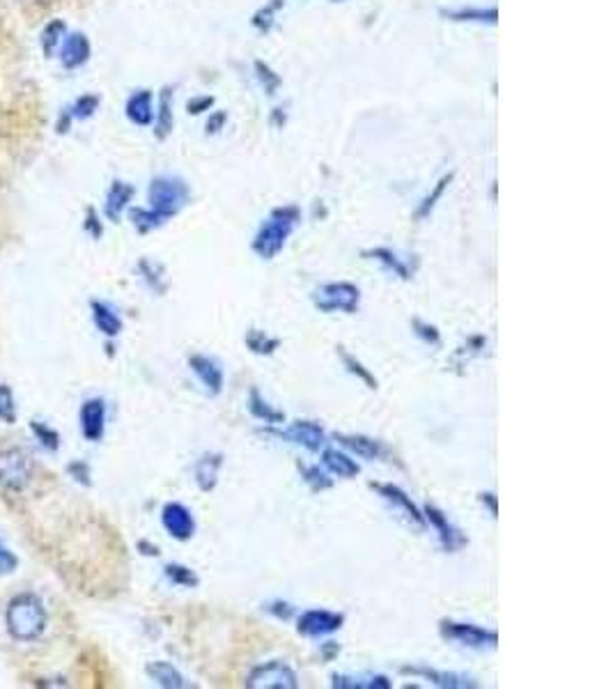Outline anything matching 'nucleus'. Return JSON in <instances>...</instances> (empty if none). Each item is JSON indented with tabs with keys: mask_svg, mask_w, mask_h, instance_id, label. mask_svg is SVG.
I'll list each match as a JSON object with an SVG mask.
<instances>
[{
	"mask_svg": "<svg viewBox=\"0 0 613 689\" xmlns=\"http://www.w3.org/2000/svg\"><path fill=\"white\" fill-rule=\"evenodd\" d=\"M48 625V611L37 593H19L5 609V627L14 642H37Z\"/></svg>",
	"mask_w": 613,
	"mask_h": 689,
	"instance_id": "obj_1",
	"label": "nucleus"
},
{
	"mask_svg": "<svg viewBox=\"0 0 613 689\" xmlns=\"http://www.w3.org/2000/svg\"><path fill=\"white\" fill-rule=\"evenodd\" d=\"M299 221H301V210L297 205H283V208L271 210V214L258 227V233H255V237L250 242L253 253L258 255L260 260H267V263L278 258V253L286 248V244L292 237Z\"/></svg>",
	"mask_w": 613,
	"mask_h": 689,
	"instance_id": "obj_2",
	"label": "nucleus"
},
{
	"mask_svg": "<svg viewBox=\"0 0 613 689\" xmlns=\"http://www.w3.org/2000/svg\"><path fill=\"white\" fill-rule=\"evenodd\" d=\"M191 200V189L189 185L182 180V177H172V175H159L155 180L149 182L147 189V202L149 210L157 212L166 223L180 214Z\"/></svg>",
	"mask_w": 613,
	"mask_h": 689,
	"instance_id": "obj_3",
	"label": "nucleus"
},
{
	"mask_svg": "<svg viewBox=\"0 0 613 689\" xmlns=\"http://www.w3.org/2000/svg\"><path fill=\"white\" fill-rule=\"evenodd\" d=\"M313 305L324 315H354L361 309V288L349 284V280H338V284H324L313 295Z\"/></svg>",
	"mask_w": 613,
	"mask_h": 689,
	"instance_id": "obj_4",
	"label": "nucleus"
},
{
	"mask_svg": "<svg viewBox=\"0 0 613 689\" xmlns=\"http://www.w3.org/2000/svg\"><path fill=\"white\" fill-rule=\"evenodd\" d=\"M263 435L276 437L280 442H288L294 446H301L309 453H320L324 446H328V435L326 430L322 427V423L317 421H309V419H297L292 421L288 427H263Z\"/></svg>",
	"mask_w": 613,
	"mask_h": 689,
	"instance_id": "obj_5",
	"label": "nucleus"
},
{
	"mask_svg": "<svg viewBox=\"0 0 613 689\" xmlns=\"http://www.w3.org/2000/svg\"><path fill=\"white\" fill-rule=\"evenodd\" d=\"M33 457L23 448H8L0 453V490L19 494L33 480Z\"/></svg>",
	"mask_w": 613,
	"mask_h": 689,
	"instance_id": "obj_6",
	"label": "nucleus"
},
{
	"mask_svg": "<svg viewBox=\"0 0 613 689\" xmlns=\"http://www.w3.org/2000/svg\"><path fill=\"white\" fill-rule=\"evenodd\" d=\"M439 632L446 642H453L469 651H488L499 646V632L490 627H480L476 623H462L444 619L439 623Z\"/></svg>",
	"mask_w": 613,
	"mask_h": 689,
	"instance_id": "obj_7",
	"label": "nucleus"
},
{
	"mask_svg": "<svg viewBox=\"0 0 613 689\" xmlns=\"http://www.w3.org/2000/svg\"><path fill=\"white\" fill-rule=\"evenodd\" d=\"M248 689H297L299 676L286 659H269L253 667L244 680Z\"/></svg>",
	"mask_w": 613,
	"mask_h": 689,
	"instance_id": "obj_8",
	"label": "nucleus"
},
{
	"mask_svg": "<svg viewBox=\"0 0 613 689\" xmlns=\"http://www.w3.org/2000/svg\"><path fill=\"white\" fill-rule=\"evenodd\" d=\"M345 625V614L331 609H305L297 616V634L305 640H324L341 632Z\"/></svg>",
	"mask_w": 613,
	"mask_h": 689,
	"instance_id": "obj_9",
	"label": "nucleus"
},
{
	"mask_svg": "<svg viewBox=\"0 0 613 689\" xmlns=\"http://www.w3.org/2000/svg\"><path fill=\"white\" fill-rule=\"evenodd\" d=\"M423 515H425L427 529H432L434 533H437V541H439V545H442V549L446 554H457V552H462L469 545V538L462 533V529H457L439 505L425 503L423 505Z\"/></svg>",
	"mask_w": 613,
	"mask_h": 689,
	"instance_id": "obj_10",
	"label": "nucleus"
},
{
	"mask_svg": "<svg viewBox=\"0 0 613 689\" xmlns=\"http://www.w3.org/2000/svg\"><path fill=\"white\" fill-rule=\"evenodd\" d=\"M370 488L381 497V501H387L395 513H400L409 524L425 531L427 529V522H425V515H423V508L414 503V499L409 497L400 485L395 482H370Z\"/></svg>",
	"mask_w": 613,
	"mask_h": 689,
	"instance_id": "obj_11",
	"label": "nucleus"
},
{
	"mask_svg": "<svg viewBox=\"0 0 613 689\" xmlns=\"http://www.w3.org/2000/svg\"><path fill=\"white\" fill-rule=\"evenodd\" d=\"M161 526L177 543H189L198 529L193 513L180 501H168L161 508Z\"/></svg>",
	"mask_w": 613,
	"mask_h": 689,
	"instance_id": "obj_12",
	"label": "nucleus"
},
{
	"mask_svg": "<svg viewBox=\"0 0 613 689\" xmlns=\"http://www.w3.org/2000/svg\"><path fill=\"white\" fill-rule=\"evenodd\" d=\"M189 370L198 377V381L202 385L204 393L210 398H216L223 393L225 389V370L221 366L219 359L210 354H191L189 356Z\"/></svg>",
	"mask_w": 613,
	"mask_h": 689,
	"instance_id": "obj_13",
	"label": "nucleus"
},
{
	"mask_svg": "<svg viewBox=\"0 0 613 689\" xmlns=\"http://www.w3.org/2000/svg\"><path fill=\"white\" fill-rule=\"evenodd\" d=\"M402 676H412V678H421L427 680L430 685L439 687V689H476L480 687L476 682V678L467 676V674H457V671H439L434 667H425V665H406L400 667Z\"/></svg>",
	"mask_w": 613,
	"mask_h": 689,
	"instance_id": "obj_14",
	"label": "nucleus"
},
{
	"mask_svg": "<svg viewBox=\"0 0 613 689\" xmlns=\"http://www.w3.org/2000/svg\"><path fill=\"white\" fill-rule=\"evenodd\" d=\"M334 442L345 448L349 455L368 459V463H375V459H389L391 457V448L375 437L368 435H347V432H336Z\"/></svg>",
	"mask_w": 613,
	"mask_h": 689,
	"instance_id": "obj_15",
	"label": "nucleus"
},
{
	"mask_svg": "<svg viewBox=\"0 0 613 689\" xmlns=\"http://www.w3.org/2000/svg\"><path fill=\"white\" fill-rule=\"evenodd\" d=\"M107 416H109V407L104 402V398H88L81 404L79 412V423H81V432L86 442H101L107 435Z\"/></svg>",
	"mask_w": 613,
	"mask_h": 689,
	"instance_id": "obj_16",
	"label": "nucleus"
},
{
	"mask_svg": "<svg viewBox=\"0 0 613 689\" xmlns=\"http://www.w3.org/2000/svg\"><path fill=\"white\" fill-rule=\"evenodd\" d=\"M320 465L336 478H345L352 480L361 474V465L356 463L354 455H349L345 448H336V446H324L320 451Z\"/></svg>",
	"mask_w": 613,
	"mask_h": 689,
	"instance_id": "obj_17",
	"label": "nucleus"
},
{
	"mask_svg": "<svg viewBox=\"0 0 613 689\" xmlns=\"http://www.w3.org/2000/svg\"><path fill=\"white\" fill-rule=\"evenodd\" d=\"M56 56L65 69H79L90 60L92 44L86 33H67Z\"/></svg>",
	"mask_w": 613,
	"mask_h": 689,
	"instance_id": "obj_18",
	"label": "nucleus"
},
{
	"mask_svg": "<svg viewBox=\"0 0 613 689\" xmlns=\"http://www.w3.org/2000/svg\"><path fill=\"white\" fill-rule=\"evenodd\" d=\"M246 410H248V414H250L255 421L265 423L267 427H280V425H283V423L288 421L286 412L278 410V407H274V404L260 393L258 387H250V389H248Z\"/></svg>",
	"mask_w": 613,
	"mask_h": 689,
	"instance_id": "obj_19",
	"label": "nucleus"
},
{
	"mask_svg": "<svg viewBox=\"0 0 613 689\" xmlns=\"http://www.w3.org/2000/svg\"><path fill=\"white\" fill-rule=\"evenodd\" d=\"M225 455L223 453H204L198 457V463L193 465V476L196 485L202 492H214L219 485V471L223 469Z\"/></svg>",
	"mask_w": 613,
	"mask_h": 689,
	"instance_id": "obj_20",
	"label": "nucleus"
},
{
	"mask_svg": "<svg viewBox=\"0 0 613 689\" xmlns=\"http://www.w3.org/2000/svg\"><path fill=\"white\" fill-rule=\"evenodd\" d=\"M90 313H92V322L97 326V331L104 338H118L124 329V322L120 318V313L113 309L111 303L92 299L90 301Z\"/></svg>",
	"mask_w": 613,
	"mask_h": 689,
	"instance_id": "obj_21",
	"label": "nucleus"
},
{
	"mask_svg": "<svg viewBox=\"0 0 613 689\" xmlns=\"http://www.w3.org/2000/svg\"><path fill=\"white\" fill-rule=\"evenodd\" d=\"M136 196V189L130 185V182H122V180H115L109 191H107V202H104V214L109 221L118 223L122 219V214L130 210L132 200Z\"/></svg>",
	"mask_w": 613,
	"mask_h": 689,
	"instance_id": "obj_22",
	"label": "nucleus"
},
{
	"mask_svg": "<svg viewBox=\"0 0 613 689\" xmlns=\"http://www.w3.org/2000/svg\"><path fill=\"white\" fill-rule=\"evenodd\" d=\"M124 113L136 126H149L155 122V95L149 90H136L124 104Z\"/></svg>",
	"mask_w": 613,
	"mask_h": 689,
	"instance_id": "obj_23",
	"label": "nucleus"
},
{
	"mask_svg": "<svg viewBox=\"0 0 613 689\" xmlns=\"http://www.w3.org/2000/svg\"><path fill=\"white\" fill-rule=\"evenodd\" d=\"M145 674L149 676L152 682H157L164 689H187V687H191V682L185 678V674L177 669L172 662H166V659L149 662V665L145 667Z\"/></svg>",
	"mask_w": 613,
	"mask_h": 689,
	"instance_id": "obj_24",
	"label": "nucleus"
},
{
	"mask_svg": "<svg viewBox=\"0 0 613 689\" xmlns=\"http://www.w3.org/2000/svg\"><path fill=\"white\" fill-rule=\"evenodd\" d=\"M361 255H364L366 260L379 263L381 267H384L387 271H391V274H393L395 278H400V280H412V276H414L412 267H409L395 251H391V248H387V246L368 248V251H364Z\"/></svg>",
	"mask_w": 613,
	"mask_h": 689,
	"instance_id": "obj_25",
	"label": "nucleus"
},
{
	"mask_svg": "<svg viewBox=\"0 0 613 689\" xmlns=\"http://www.w3.org/2000/svg\"><path fill=\"white\" fill-rule=\"evenodd\" d=\"M331 687L336 689H391L393 680L384 674H334L331 676Z\"/></svg>",
	"mask_w": 613,
	"mask_h": 689,
	"instance_id": "obj_26",
	"label": "nucleus"
},
{
	"mask_svg": "<svg viewBox=\"0 0 613 689\" xmlns=\"http://www.w3.org/2000/svg\"><path fill=\"white\" fill-rule=\"evenodd\" d=\"M244 345H246V349H248L250 354H255V356H274V354L278 352V347L283 345V341L271 336L269 331H265V329L250 326V329L246 331V334H244Z\"/></svg>",
	"mask_w": 613,
	"mask_h": 689,
	"instance_id": "obj_27",
	"label": "nucleus"
},
{
	"mask_svg": "<svg viewBox=\"0 0 613 689\" xmlns=\"http://www.w3.org/2000/svg\"><path fill=\"white\" fill-rule=\"evenodd\" d=\"M336 354H338V359L343 362V368H345L352 377L359 379L366 389H370V391H377V389H379V381H377V377L372 375V370L366 368L361 359H356V356H354L352 352H347V347L338 345V347H336Z\"/></svg>",
	"mask_w": 613,
	"mask_h": 689,
	"instance_id": "obj_28",
	"label": "nucleus"
},
{
	"mask_svg": "<svg viewBox=\"0 0 613 689\" xmlns=\"http://www.w3.org/2000/svg\"><path fill=\"white\" fill-rule=\"evenodd\" d=\"M136 269H138V276L143 278V284H145L152 292H155L157 297H164V295L168 292V278H166L164 265H159V263H155V260H149V258H143Z\"/></svg>",
	"mask_w": 613,
	"mask_h": 689,
	"instance_id": "obj_29",
	"label": "nucleus"
},
{
	"mask_svg": "<svg viewBox=\"0 0 613 689\" xmlns=\"http://www.w3.org/2000/svg\"><path fill=\"white\" fill-rule=\"evenodd\" d=\"M65 35H67V23H65L63 19L48 21V23L44 25V29H42V33H40L42 54H44L46 58H54V56L58 54V48H60Z\"/></svg>",
	"mask_w": 613,
	"mask_h": 689,
	"instance_id": "obj_30",
	"label": "nucleus"
},
{
	"mask_svg": "<svg viewBox=\"0 0 613 689\" xmlns=\"http://www.w3.org/2000/svg\"><path fill=\"white\" fill-rule=\"evenodd\" d=\"M152 124H155V134L159 141H164L172 132L175 118H172V90L170 88L161 90L159 107H155V122Z\"/></svg>",
	"mask_w": 613,
	"mask_h": 689,
	"instance_id": "obj_31",
	"label": "nucleus"
},
{
	"mask_svg": "<svg viewBox=\"0 0 613 689\" xmlns=\"http://www.w3.org/2000/svg\"><path fill=\"white\" fill-rule=\"evenodd\" d=\"M442 16L459 23H497L499 12L497 8H459V10H442Z\"/></svg>",
	"mask_w": 613,
	"mask_h": 689,
	"instance_id": "obj_32",
	"label": "nucleus"
},
{
	"mask_svg": "<svg viewBox=\"0 0 613 689\" xmlns=\"http://www.w3.org/2000/svg\"><path fill=\"white\" fill-rule=\"evenodd\" d=\"M297 469L301 474V480L311 488V492H324V490L334 488V476H331L322 465H303V463H299Z\"/></svg>",
	"mask_w": 613,
	"mask_h": 689,
	"instance_id": "obj_33",
	"label": "nucleus"
},
{
	"mask_svg": "<svg viewBox=\"0 0 613 689\" xmlns=\"http://www.w3.org/2000/svg\"><path fill=\"white\" fill-rule=\"evenodd\" d=\"M164 577L177 586V589H198L200 586V577L193 568L185 566V564H166L164 566Z\"/></svg>",
	"mask_w": 613,
	"mask_h": 689,
	"instance_id": "obj_34",
	"label": "nucleus"
},
{
	"mask_svg": "<svg viewBox=\"0 0 613 689\" xmlns=\"http://www.w3.org/2000/svg\"><path fill=\"white\" fill-rule=\"evenodd\" d=\"M450 182H453V173H448V175H444L442 180L434 185V189L421 200V205L416 208V212H414V219L416 221H425L432 212H434V208L439 205V200L444 198V193H446V189L450 187Z\"/></svg>",
	"mask_w": 613,
	"mask_h": 689,
	"instance_id": "obj_35",
	"label": "nucleus"
},
{
	"mask_svg": "<svg viewBox=\"0 0 613 689\" xmlns=\"http://www.w3.org/2000/svg\"><path fill=\"white\" fill-rule=\"evenodd\" d=\"M130 219L141 235H147L152 230H159L161 225H166V221L149 208H132Z\"/></svg>",
	"mask_w": 613,
	"mask_h": 689,
	"instance_id": "obj_36",
	"label": "nucleus"
},
{
	"mask_svg": "<svg viewBox=\"0 0 613 689\" xmlns=\"http://www.w3.org/2000/svg\"><path fill=\"white\" fill-rule=\"evenodd\" d=\"M31 432H33V437L40 442V446H42L44 451L56 453V451L60 448V435H58V430H54L48 423L33 421V423H31Z\"/></svg>",
	"mask_w": 613,
	"mask_h": 689,
	"instance_id": "obj_37",
	"label": "nucleus"
},
{
	"mask_svg": "<svg viewBox=\"0 0 613 689\" xmlns=\"http://www.w3.org/2000/svg\"><path fill=\"white\" fill-rule=\"evenodd\" d=\"M99 104H101V99L97 95H81L79 99H74V104L67 109L76 122V120H90L99 111Z\"/></svg>",
	"mask_w": 613,
	"mask_h": 689,
	"instance_id": "obj_38",
	"label": "nucleus"
},
{
	"mask_svg": "<svg viewBox=\"0 0 613 689\" xmlns=\"http://www.w3.org/2000/svg\"><path fill=\"white\" fill-rule=\"evenodd\" d=\"M412 331H414V336L421 343H425L430 347H439L442 345V331H439L437 324H430V322H425L421 318H414L412 320Z\"/></svg>",
	"mask_w": 613,
	"mask_h": 689,
	"instance_id": "obj_39",
	"label": "nucleus"
},
{
	"mask_svg": "<svg viewBox=\"0 0 613 689\" xmlns=\"http://www.w3.org/2000/svg\"><path fill=\"white\" fill-rule=\"evenodd\" d=\"M16 400H14V391L8 385H0V421L5 425H14L16 423Z\"/></svg>",
	"mask_w": 613,
	"mask_h": 689,
	"instance_id": "obj_40",
	"label": "nucleus"
},
{
	"mask_svg": "<svg viewBox=\"0 0 613 689\" xmlns=\"http://www.w3.org/2000/svg\"><path fill=\"white\" fill-rule=\"evenodd\" d=\"M263 611H267L269 616H274L276 621H292L297 616V607L283 598H276L263 604Z\"/></svg>",
	"mask_w": 613,
	"mask_h": 689,
	"instance_id": "obj_41",
	"label": "nucleus"
},
{
	"mask_svg": "<svg viewBox=\"0 0 613 689\" xmlns=\"http://www.w3.org/2000/svg\"><path fill=\"white\" fill-rule=\"evenodd\" d=\"M283 8V0H276V3H271V5H267V8H263L258 14L253 16V25L255 29H258L260 33H269L271 31V25H274V16H276V12Z\"/></svg>",
	"mask_w": 613,
	"mask_h": 689,
	"instance_id": "obj_42",
	"label": "nucleus"
},
{
	"mask_svg": "<svg viewBox=\"0 0 613 689\" xmlns=\"http://www.w3.org/2000/svg\"><path fill=\"white\" fill-rule=\"evenodd\" d=\"M255 71H258V79H260L265 92L276 95V90L280 88V76L265 63H255Z\"/></svg>",
	"mask_w": 613,
	"mask_h": 689,
	"instance_id": "obj_43",
	"label": "nucleus"
},
{
	"mask_svg": "<svg viewBox=\"0 0 613 689\" xmlns=\"http://www.w3.org/2000/svg\"><path fill=\"white\" fill-rule=\"evenodd\" d=\"M67 471H69V476H71L76 482L86 485V488H90V485H92V469H90L88 463H83V459H76V463H71V465L67 467Z\"/></svg>",
	"mask_w": 613,
	"mask_h": 689,
	"instance_id": "obj_44",
	"label": "nucleus"
},
{
	"mask_svg": "<svg viewBox=\"0 0 613 689\" xmlns=\"http://www.w3.org/2000/svg\"><path fill=\"white\" fill-rule=\"evenodd\" d=\"M83 227H86V233H88L92 240H101V235H104V223L99 221V214H97V210H92V208H88V212H86V223H83Z\"/></svg>",
	"mask_w": 613,
	"mask_h": 689,
	"instance_id": "obj_45",
	"label": "nucleus"
},
{
	"mask_svg": "<svg viewBox=\"0 0 613 689\" xmlns=\"http://www.w3.org/2000/svg\"><path fill=\"white\" fill-rule=\"evenodd\" d=\"M16 566H19V558L14 556V552H10L5 545H0V573L12 575Z\"/></svg>",
	"mask_w": 613,
	"mask_h": 689,
	"instance_id": "obj_46",
	"label": "nucleus"
},
{
	"mask_svg": "<svg viewBox=\"0 0 613 689\" xmlns=\"http://www.w3.org/2000/svg\"><path fill=\"white\" fill-rule=\"evenodd\" d=\"M212 104H214V97H198V99H191V101H189L187 109H189V113L198 115V113H202V111H210Z\"/></svg>",
	"mask_w": 613,
	"mask_h": 689,
	"instance_id": "obj_47",
	"label": "nucleus"
},
{
	"mask_svg": "<svg viewBox=\"0 0 613 689\" xmlns=\"http://www.w3.org/2000/svg\"><path fill=\"white\" fill-rule=\"evenodd\" d=\"M480 503L488 508V513L492 515V518H497L499 515V497L494 494V492H480Z\"/></svg>",
	"mask_w": 613,
	"mask_h": 689,
	"instance_id": "obj_48",
	"label": "nucleus"
},
{
	"mask_svg": "<svg viewBox=\"0 0 613 689\" xmlns=\"http://www.w3.org/2000/svg\"><path fill=\"white\" fill-rule=\"evenodd\" d=\"M338 655H341V644H336V642H324L320 646V657L324 662H334Z\"/></svg>",
	"mask_w": 613,
	"mask_h": 689,
	"instance_id": "obj_49",
	"label": "nucleus"
},
{
	"mask_svg": "<svg viewBox=\"0 0 613 689\" xmlns=\"http://www.w3.org/2000/svg\"><path fill=\"white\" fill-rule=\"evenodd\" d=\"M227 122V113L225 111H216L210 120H208V134H219L223 130V124Z\"/></svg>",
	"mask_w": 613,
	"mask_h": 689,
	"instance_id": "obj_50",
	"label": "nucleus"
},
{
	"mask_svg": "<svg viewBox=\"0 0 613 689\" xmlns=\"http://www.w3.org/2000/svg\"><path fill=\"white\" fill-rule=\"evenodd\" d=\"M71 124H74V118H71L69 109H63L60 115H58V120H56V130H58L60 134H65V132L71 130Z\"/></svg>",
	"mask_w": 613,
	"mask_h": 689,
	"instance_id": "obj_51",
	"label": "nucleus"
},
{
	"mask_svg": "<svg viewBox=\"0 0 613 689\" xmlns=\"http://www.w3.org/2000/svg\"><path fill=\"white\" fill-rule=\"evenodd\" d=\"M138 549H141L143 556H159V554H161L157 545H152V543H147V541H141V543H138Z\"/></svg>",
	"mask_w": 613,
	"mask_h": 689,
	"instance_id": "obj_52",
	"label": "nucleus"
}]
</instances>
